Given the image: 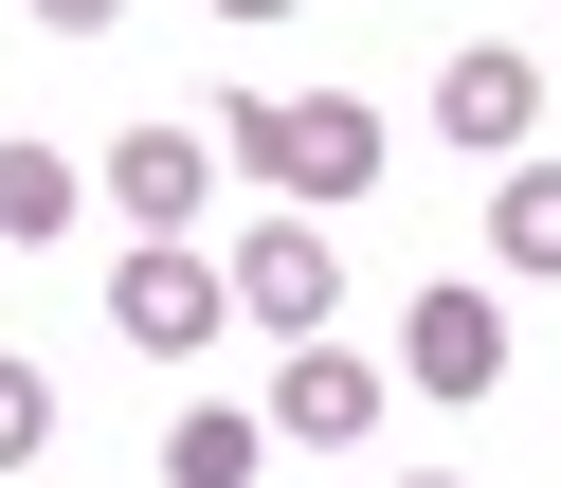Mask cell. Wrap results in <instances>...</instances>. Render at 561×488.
<instances>
[{
    "label": "cell",
    "instance_id": "obj_6",
    "mask_svg": "<svg viewBox=\"0 0 561 488\" xmlns=\"http://www.w3.org/2000/svg\"><path fill=\"white\" fill-rule=\"evenodd\" d=\"M525 127H543V55H507V37H453V55H435V146H471V163H525Z\"/></svg>",
    "mask_w": 561,
    "mask_h": 488
},
{
    "label": "cell",
    "instance_id": "obj_11",
    "mask_svg": "<svg viewBox=\"0 0 561 488\" xmlns=\"http://www.w3.org/2000/svg\"><path fill=\"white\" fill-rule=\"evenodd\" d=\"M37 452H55V380L0 344V470H37Z\"/></svg>",
    "mask_w": 561,
    "mask_h": 488
},
{
    "label": "cell",
    "instance_id": "obj_9",
    "mask_svg": "<svg viewBox=\"0 0 561 488\" xmlns=\"http://www.w3.org/2000/svg\"><path fill=\"white\" fill-rule=\"evenodd\" d=\"M254 452H272V416H236V398H199L182 434H163V488H254Z\"/></svg>",
    "mask_w": 561,
    "mask_h": 488
},
{
    "label": "cell",
    "instance_id": "obj_12",
    "mask_svg": "<svg viewBox=\"0 0 561 488\" xmlns=\"http://www.w3.org/2000/svg\"><path fill=\"white\" fill-rule=\"evenodd\" d=\"M37 19H55V37H110V19H127V0H37Z\"/></svg>",
    "mask_w": 561,
    "mask_h": 488
},
{
    "label": "cell",
    "instance_id": "obj_3",
    "mask_svg": "<svg viewBox=\"0 0 561 488\" xmlns=\"http://www.w3.org/2000/svg\"><path fill=\"white\" fill-rule=\"evenodd\" d=\"M110 326L146 344V362H199V344L236 326V290H218L199 235H127V254H110Z\"/></svg>",
    "mask_w": 561,
    "mask_h": 488
},
{
    "label": "cell",
    "instance_id": "obj_13",
    "mask_svg": "<svg viewBox=\"0 0 561 488\" xmlns=\"http://www.w3.org/2000/svg\"><path fill=\"white\" fill-rule=\"evenodd\" d=\"M199 19H236V37H272V19H308V0H199Z\"/></svg>",
    "mask_w": 561,
    "mask_h": 488
},
{
    "label": "cell",
    "instance_id": "obj_2",
    "mask_svg": "<svg viewBox=\"0 0 561 488\" xmlns=\"http://www.w3.org/2000/svg\"><path fill=\"white\" fill-rule=\"evenodd\" d=\"M218 290H236V326H272V344L344 326V254H327V218H308V199H272V218L236 235V254H218Z\"/></svg>",
    "mask_w": 561,
    "mask_h": 488
},
{
    "label": "cell",
    "instance_id": "obj_4",
    "mask_svg": "<svg viewBox=\"0 0 561 488\" xmlns=\"http://www.w3.org/2000/svg\"><path fill=\"white\" fill-rule=\"evenodd\" d=\"M399 380H416V398H453V416L507 398V307H489L471 271H435V290L399 307Z\"/></svg>",
    "mask_w": 561,
    "mask_h": 488
},
{
    "label": "cell",
    "instance_id": "obj_5",
    "mask_svg": "<svg viewBox=\"0 0 561 488\" xmlns=\"http://www.w3.org/2000/svg\"><path fill=\"white\" fill-rule=\"evenodd\" d=\"M91 199H110L127 235H199V199H218V127H110Z\"/></svg>",
    "mask_w": 561,
    "mask_h": 488
},
{
    "label": "cell",
    "instance_id": "obj_1",
    "mask_svg": "<svg viewBox=\"0 0 561 488\" xmlns=\"http://www.w3.org/2000/svg\"><path fill=\"white\" fill-rule=\"evenodd\" d=\"M380 146H399V127H380L363 91H236V109H218V163H236V182H272V199H308V218L363 199Z\"/></svg>",
    "mask_w": 561,
    "mask_h": 488
},
{
    "label": "cell",
    "instance_id": "obj_8",
    "mask_svg": "<svg viewBox=\"0 0 561 488\" xmlns=\"http://www.w3.org/2000/svg\"><path fill=\"white\" fill-rule=\"evenodd\" d=\"M73 199H91V163H73V146H37V127H0V254H37V235H73Z\"/></svg>",
    "mask_w": 561,
    "mask_h": 488
},
{
    "label": "cell",
    "instance_id": "obj_7",
    "mask_svg": "<svg viewBox=\"0 0 561 488\" xmlns=\"http://www.w3.org/2000/svg\"><path fill=\"white\" fill-rule=\"evenodd\" d=\"M380 398H399V362H363V344L308 326V344H290V380H272V434H290V452H363V434H380Z\"/></svg>",
    "mask_w": 561,
    "mask_h": 488
},
{
    "label": "cell",
    "instance_id": "obj_14",
    "mask_svg": "<svg viewBox=\"0 0 561 488\" xmlns=\"http://www.w3.org/2000/svg\"><path fill=\"white\" fill-rule=\"evenodd\" d=\"M399 488H471V470H399Z\"/></svg>",
    "mask_w": 561,
    "mask_h": 488
},
{
    "label": "cell",
    "instance_id": "obj_10",
    "mask_svg": "<svg viewBox=\"0 0 561 488\" xmlns=\"http://www.w3.org/2000/svg\"><path fill=\"white\" fill-rule=\"evenodd\" d=\"M489 254H507V271H561V163H507V182H489Z\"/></svg>",
    "mask_w": 561,
    "mask_h": 488
}]
</instances>
